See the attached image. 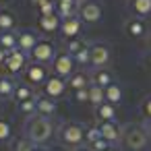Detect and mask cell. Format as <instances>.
<instances>
[{
  "label": "cell",
  "instance_id": "cell-1",
  "mask_svg": "<svg viewBox=\"0 0 151 151\" xmlns=\"http://www.w3.org/2000/svg\"><path fill=\"white\" fill-rule=\"evenodd\" d=\"M54 134V124L50 118H42V116H31L25 124V137L33 143V145H42L46 141H50Z\"/></svg>",
  "mask_w": 151,
  "mask_h": 151
},
{
  "label": "cell",
  "instance_id": "cell-2",
  "mask_svg": "<svg viewBox=\"0 0 151 151\" xmlns=\"http://www.w3.org/2000/svg\"><path fill=\"white\" fill-rule=\"evenodd\" d=\"M85 132H87V128H85L81 122H64V124L58 128V139H60L62 145L77 149V147H83V143H85Z\"/></svg>",
  "mask_w": 151,
  "mask_h": 151
},
{
  "label": "cell",
  "instance_id": "cell-3",
  "mask_svg": "<svg viewBox=\"0 0 151 151\" xmlns=\"http://www.w3.org/2000/svg\"><path fill=\"white\" fill-rule=\"evenodd\" d=\"M122 143L130 151H143L149 145V134H147L143 124H126L124 134H122Z\"/></svg>",
  "mask_w": 151,
  "mask_h": 151
},
{
  "label": "cell",
  "instance_id": "cell-4",
  "mask_svg": "<svg viewBox=\"0 0 151 151\" xmlns=\"http://www.w3.org/2000/svg\"><path fill=\"white\" fill-rule=\"evenodd\" d=\"M79 19L87 25H95L101 21L104 17V6L99 0H81L79 2V11H77Z\"/></svg>",
  "mask_w": 151,
  "mask_h": 151
},
{
  "label": "cell",
  "instance_id": "cell-5",
  "mask_svg": "<svg viewBox=\"0 0 151 151\" xmlns=\"http://www.w3.org/2000/svg\"><path fill=\"white\" fill-rule=\"evenodd\" d=\"M89 52H91V66L93 68H108V64L112 62V48L108 42H91Z\"/></svg>",
  "mask_w": 151,
  "mask_h": 151
},
{
  "label": "cell",
  "instance_id": "cell-6",
  "mask_svg": "<svg viewBox=\"0 0 151 151\" xmlns=\"http://www.w3.org/2000/svg\"><path fill=\"white\" fill-rule=\"evenodd\" d=\"M56 54H58L56 46L50 40H40L35 44V48L31 50L29 58H31V62H37V64H52V60H54Z\"/></svg>",
  "mask_w": 151,
  "mask_h": 151
},
{
  "label": "cell",
  "instance_id": "cell-7",
  "mask_svg": "<svg viewBox=\"0 0 151 151\" xmlns=\"http://www.w3.org/2000/svg\"><path fill=\"white\" fill-rule=\"evenodd\" d=\"M75 66L77 64H75L73 56L66 54V52H58L54 56V60H52V73L56 77H60V79H68L75 73Z\"/></svg>",
  "mask_w": 151,
  "mask_h": 151
},
{
  "label": "cell",
  "instance_id": "cell-8",
  "mask_svg": "<svg viewBox=\"0 0 151 151\" xmlns=\"http://www.w3.org/2000/svg\"><path fill=\"white\" fill-rule=\"evenodd\" d=\"M124 33L130 40H145L149 37V25L141 17H128L124 21Z\"/></svg>",
  "mask_w": 151,
  "mask_h": 151
},
{
  "label": "cell",
  "instance_id": "cell-9",
  "mask_svg": "<svg viewBox=\"0 0 151 151\" xmlns=\"http://www.w3.org/2000/svg\"><path fill=\"white\" fill-rule=\"evenodd\" d=\"M97 128H99L101 139H106L112 147L120 145L122 134H124V126H120L118 122H97Z\"/></svg>",
  "mask_w": 151,
  "mask_h": 151
},
{
  "label": "cell",
  "instance_id": "cell-10",
  "mask_svg": "<svg viewBox=\"0 0 151 151\" xmlns=\"http://www.w3.org/2000/svg\"><path fill=\"white\" fill-rule=\"evenodd\" d=\"M25 81H29L31 85H44L48 81V66L46 64H37V62H29L23 70Z\"/></svg>",
  "mask_w": 151,
  "mask_h": 151
},
{
  "label": "cell",
  "instance_id": "cell-11",
  "mask_svg": "<svg viewBox=\"0 0 151 151\" xmlns=\"http://www.w3.org/2000/svg\"><path fill=\"white\" fill-rule=\"evenodd\" d=\"M27 58H29V56H27L25 52H21L19 48H17L15 52H9L6 62H4L6 73H11V75H19V73H23L25 66H27Z\"/></svg>",
  "mask_w": 151,
  "mask_h": 151
},
{
  "label": "cell",
  "instance_id": "cell-12",
  "mask_svg": "<svg viewBox=\"0 0 151 151\" xmlns=\"http://www.w3.org/2000/svg\"><path fill=\"white\" fill-rule=\"evenodd\" d=\"M66 89H68V87H66V79H60V77H56V75L48 77V81L44 83V95H48V97H52V99L62 97Z\"/></svg>",
  "mask_w": 151,
  "mask_h": 151
},
{
  "label": "cell",
  "instance_id": "cell-13",
  "mask_svg": "<svg viewBox=\"0 0 151 151\" xmlns=\"http://www.w3.org/2000/svg\"><path fill=\"white\" fill-rule=\"evenodd\" d=\"M81 31H83V21L77 17H70V19H64L60 23V33L64 40H73V37H81Z\"/></svg>",
  "mask_w": 151,
  "mask_h": 151
},
{
  "label": "cell",
  "instance_id": "cell-14",
  "mask_svg": "<svg viewBox=\"0 0 151 151\" xmlns=\"http://www.w3.org/2000/svg\"><path fill=\"white\" fill-rule=\"evenodd\" d=\"M37 42H40V37H37L35 31H29V29H21V31H17V48H19L21 52H25L27 56L31 54V50L35 48Z\"/></svg>",
  "mask_w": 151,
  "mask_h": 151
},
{
  "label": "cell",
  "instance_id": "cell-15",
  "mask_svg": "<svg viewBox=\"0 0 151 151\" xmlns=\"http://www.w3.org/2000/svg\"><path fill=\"white\" fill-rule=\"evenodd\" d=\"M56 99L48 97V95H40L35 97V116H42V118H52L56 114Z\"/></svg>",
  "mask_w": 151,
  "mask_h": 151
},
{
  "label": "cell",
  "instance_id": "cell-16",
  "mask_svg": "<svg viewBox=\"0 0 151 151\" xmlns=\"http://www.w3.org/2000/svg\"><path fill=\"white\" fill-rule=\"evenodd\" d=\"M89 77H91V83L97 85V87H101V89H106L112 83H116V75L110 68H93V73Z\"/></svg>",
  "mask_w": 151,
  "mask_h": 151
},
{
  "label": "cell",
  "instance_id": "cell-17",
  "mask_svg": "<svg viewBox=\"0 0 151 151\" xmlns=\"http://www.w3.org/2000/svg\"><path fill=\"white\" fill-rule=\"evenodd\" d=\"M79 11V0H56V15L60 17V21L77 17Z\"/></svg>",
  "mask_w": 151,
  "mask_h": 151
},
{
  "label": "cell",
  "instance_id": "cell-18",
  "mask_svg": "<svg viewBox=\"0 0 151 151\" xmlns=\"http://www.w3.org/2000/svg\"><path fill=\"white\" fill-rule=\"evenodd\" d=\"M91 85V77L87 75V73H83V70H75L68 79H66V87L68 89H73V91H79V89H87Z\"/></svg>",
  "mask_w": 151,
  "mask_h": 151
},
{
  "label": "cell",
  "instance_id": "cell-19",
  "mask_svg": "<svg viewBox=\"0 0 151 151\" xmlns=\"http://www.w3.org/2000/svg\"><path fill=\"white\" fill-rule=\"evenodd\" d=\"M126 6H128V11L132 13V17L147 19V17L151 15V0H128Z\"/></svg>",
  "mask_w": 151,
  "mask_h": 151
},
{
  "label": "cell",
  "instance_id": "cell-20",
  "mask_svg": "<svg viewBox=\"0 0 151 151\" xmlns=\"http://www.w3.org/2000/svg\"><path fill=\"white\" fill-rule=\"evenodd\" d=\"M60 17L58 15H40L37 19V27L46 33H54V31H60Z\"/></svg>",
  "mask_w": 151,
  "mask_h": 151
},
{
  "label": "cell",
  "instance_id": "cell-21",
  "mask_svg": "<svg viewBox=\"0 0 151 151\" xmlns=\"http://www.w3.org/2000/svg\"><path fill=\"white\" fill-rule=\"evenodd\" d=\"M116 116H118L116 106H112V104H108V101H104L101 106L95 108V118H97V122H116Z\"/></svg>",
  "mask_w": 151,
  "mask_h": 151
},
{
  "label": "cell",
  "instance_id": "cell-22",
  "mask_svg": "<svg viewBox=\"0 0 151 151\" xmlns=\"http://www.w3.org/2000/svg\"><path fill=\"white\" fill-rule=\"evenodd\" d=\"M104 93H106V101H108V104H112V106H116V108L122 104L124 89H122V85H120V83H112L110 87H106V89H104Z\"/></svg>",
  "mask_w": 151,
  "mask_h": 151
},
{
  "label": "cell",
  "instance_id": "cell-23",
  "mask_svg": "<svg viewBox=\"0 0 151 151\" xmlns=\"http://www.w3.org/2000/svg\"><path fill=\"white\" fill-rule=\"evenodd\" d=\"M0 48L6 52L17 50V31H0Z\"/></svg>",
  "mask_w": 151,
  "mask_h": 151
},
{
  "label": "cell",
  "instance_id": "cell-24",
  "mask_svg": "<svg viewBox=\"0 0 151 151\" xmlns=\"http://www.w3.org/2000/svg\"><path fill=\"white\" fill-rule=\"evenodd\" d=\"M31 97H35V95H33V91H31L29 83H17V85H15L13 99H15L17 104H21V101H25V99H31Z\"/></svg>",
  "mask_w": 151,
  "mask_h": 151
},
{
  "label": "cell",
  "instance_id": "cell-25",
  "mask_svg": "<svg viewBox=\"0 0 151 151\" xmlns=\"http://www.w3.org/2000/svg\"><path fill=\"white\" fill-rule=\"evenodd\" d=\"M15 27H17L15 15L9 11H0V31H15Z\"/></svg>",
  "mask_w": 151,
  "mask_h": 151
},
{
  "label": "cell",
  "instance_id": "cell-26",
  "mask_svg": "<svg viewBox=\"0 0 151 151\" xmlns=\"http://www.w3.org/2000/svg\"><path fill=\"white\" fill-rule=\"evenodd\" d=\"M87 46V42L83 40V37H73V40H64V52L66 54H70V56H75L77 52H81L83 48Z\"/></svg>",
  "mask_w": 151,
  "mask_h": 151
},
{
  "label": "cell",
  "instance_id": "cell-27",
  "mask_svg": "<svg viewBox=\"0 0 151 151\" xmlns=\"http://www.w3.org/2000/svg\"><path fill=\"white\" fill-rule=\"evenodd\" d=\"M104 101H106V93H104V89L91 83V85H89V104H91L93 108H97V106H101Z\"/></svg>",
  "mask_w": 151,
  "mask_h": 151
},
{
  "label": "cell",
  "instance_id": "cell-28",
  "mask_svg": "<svg viewBox=\"0 0 151 151\" xmlns=\"http://www.w3.org/2000/svg\"><path fill=\"white\" fill-rule=\"evenodd\" d=\"M15 85H17V83H15L11 77H0V97H4V99L13 97Z\"/></svg>",
  "mask_w": 151,
  "mask_h": 151
},
{
  "label": "cell",
  "instance_id": "cell-29",
  "mask_svg": "<svg viewBox=\"0 0 151 151\" xmlns=\"http://www.w3.org/2000/svg\"><path fill=\"white\" fill-rule=\"evenodd\" d=\"M73 60H75V64H77V66H91V52H89V44H87L81 52H77V54L73 56Z\"/></svg>",
  "mask_w": 151,
  "mask_h": 151
},
{
  "label": "cell",
  "instance_id": "cell-30",
  "mask_svg": "<svg viewBox=\"0 0 151 151\" xmlns=\"http://www.w3.org/2000/svg\"><path fill=\"white\" fill-rule=\"evenodd\" d=\"M13 134V126L6 118H0V143H6Z\"/></svg>",
  "mask_w": 151,
  "mask_h": 151
},
{
  "label": "cell",
  "instance_id": "cell-31",
  "mask_svg": "<svg viewBox=\"0 0 151 151\" xmlns=\"http://www.w3.org/2000/svg\"><path fill=\"white\" fill-rule=\"evenodd\" d=\"M19 112L21 114H25V116H35V97H31V99H25V101H21L19 104Z\"/></svg>",
  "mask_w": 151,
  "mask_h": 151
},
{
  "label": "cell",
  "instance_id": "cell-32",
  "mask_svg": "<svg viewBox=\"0 0 151 151\" xmlns=\"http://www.w3.org/2000/svg\"><path fill=\"white\" fill-rule=\"evenodd\" d=\"M139 112H141L143 120H151V93L143 97V101L139 106Z\"/></svg>",
  "mask_w": 151,
  "mask_h": 151
},
{
  "label": "cell",
  "instance_id": "cell-33",
  "mask_svg": "<svg viewBox=\"0 0 151 151\" xmlns=\"http://www.w3.org/2000/svg\"><path fill=\"white\" fill-rule=\"evenodd\" d=\"M40 15H56V0H44L42 4H37Z\"/></svg>",
  "mask_w": 151,
  "mask_h": 151
},
{
  "label": "cell",
  "instance_id": "cell-34",
  "mask_svg": "<svg viewBox=\"0 0 151 151\" xmlns=\"http://www.w3.org/2000/svg\"><path fill=\"white\" fill-rule=\"evenodd\" d=\"M33 143L27 139V137H21V139H17V143H15V151H33Z\"/></svg>",
  "mask_w": 151,
  "mask_h": 151
},
{
  "label": "cell",
  "instance_id": "cell-35",
  "mask_svg": "<svg viewBox=\"0 0 151 151\" xmlns=\"http://www.w3.org/2000/svg\"><path fill=\"white\" fill-rule=\"evenodd\" d=\"M97 139H101V134H99V128H97V124H95V126L87 128V132H85V143L91 145V143H95Z\"/></svg>",
  "mask_w": 151,
  "mask_h": 151
},
{
  "label": "cell",
  "instance_id": "cell-36",
  "mask_svg": "<svg viewBox=\"0 0 151 151\" xmlns=\"http://www.w3.org/2000/svg\"><path fill=\"white\" fill-rule=\"evenodd\" d=\"M108 147H112V145H110L106 139H97L95 143H91V145H89V149H91V151H106Z\"/></svg>",
  "mask_w": 151,
  "mask_h": 151
},
{
  "label": "cell",
  "instance_id": "cell-37",
  "mask_svg": "<svg viewBox=\"0 0 151 151\" xmlns=\"http://www.w3.org/2000/svg\"><path fill=\"white\" fill-rule=\"evenodd\" d=\"M75 101H77V104H85V101H89V87H87V89H79V91H75Z\"/></svg>",
  "mask_w": 151,
  "mask_h": 151
},
{
  "label": "cell",
  "instance_id": "cell-38",
  "mask_svg": "<svg viewBox=\"0 0 151 151\" xmlns=\"http://www.w3.org/2000/svg\"><path fill=\"white\" fill-rule=\"evenodd\" d=\"M6 56H9V52L0 48V66H4V62H6Z\"/></svg>",
  "mask_w": 151,
  "mask_h": 151
},
{
  "label": "cell",
  "instance_id": "cell-39",
  "mask_svg": "<svg viewBox=\"0 0 151 151\" xmlns=\"http://www.w3.org/2000/svg\"><path fill=\"white\" fill-rule=\"evenodd\" d=\"M143 60H145V64H147V66H151V48L143 54Z\"/></svg>",
  "mask_w": 151,
  "mask_h": 151
},
{
  "label": "cell",
  "instance_id": "cell-40",
  "mask_svg": "<svg viewBox=\"0 0 151 151\" xmlns=\"http://www.w3.org/2000/svg\"><path fill=\"white\" fill-rule=\"evenodd\" d=\"M143 126H145V130L149 134V141H151V120H143Z\"/></svg>",
  "mask_w": 151,
  "mask_h": 151
},
{
  "label": "cell",
  "instance_id": "cell-41",
  "mask_svg": "<svg viewBox=\"0 0 151 151\" xmlns=\"http://www.w3.org/2000/svg\"><path fill=\"white\" fill-rule=\"evenodd\" d=\"M73 151H91L89 147H77V149H73Z\"/></svg>",
  "mask_w": 151,
  "mask_h": 151
},
{
  "label": "cell",
  "instance_id": "cell-42",
  "mask_svg": "<svg viewBox=\"0 0 151 151\" xmlns=\"http://www.w3.org/2000/svg\"><path fill=\"white\" fill-rule=\"evenodd\" d=\"M29 2H31V4H35V6H37V4H42V2H44V0H29Z\"/></svg>",
  "mask_w": 151,
  "mask_h": 151
},
{
  "label": "cell",
  "instance_id": "cell-43",
  "mask_svg": "<svg viewBox=\"0 0 151 151\" xmlns=\"http://www.w3.org/2000/svg\"><path fill=\"white\" fill-rule=\"evenodd\" d=\"M33 151H46V149H44V147H37V145H35V147H33Z\"/></svg>",
  "mask_w": 151,
  "mask_h": 151
},
{
  "label": "cell",
  "instance_id": "cell-44",
  "mask_svg": "<svg viewBox=\"0 0 151 151\" xmlns=\"http://www.w3.org/2000/svg\"><path fill=\"white\" fill-rule=\"evenodd\" d=\"M106 151H118V149H116V147H108Z\"/></svg>",
  "mask_w": 151,
  "mask_h": 151
},
{
  "label": "cell",
  "instance_id": "cell-45",
  "mask_svg": "<svg viewBox=\"0 0 151 151\" xmlns=\"http://www.w3.org/2000/svg\"><path fill=\"white\" fill-rule=\"evenodd\" d=\"M149 46H151V35H149Z\"/></svg>",
  "mask_w": 151,
  "mask_h": 151
},
{
  "label": "cell",
  "instance_id": "cell-46",
  "mask_svg": "<svg viewBox=\"0 0 151 151\" xmlns=\"http://www.w3.org/2000/svg\"><path fill=\"white\" fill-rule=\"evenodd\" d=\"M0 2H9V0H0Z\"/></svg>",
  "mask_w": 151,
  "mask_h": 151
},
{
  "label": "cell",
  "instance_id": "cell-47",
  "mask_svg": "<svg viewBox=\"0 0 151 151\" xmlns=\"http://www.w3.org/2000/svg\"><path fill=\"white\" fill-rule=\"evenodd\" d=\"M79 2H81V0H79Z\"/></svg>",
  "mask_w": 151,
  "mask_h": 151
}]
</instances>
